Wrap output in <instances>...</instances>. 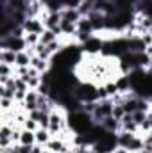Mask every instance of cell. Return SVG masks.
<instances>
[{
  "label": "cell",
  "mask_w": 152,
  "mask_h": 153,
  "mask_svg": "<svg viewBox=\"0 0 152 153\" xmlns=\"http://www.w3.org/2000/svg\"><path fill=\"white\" fill-rule=\"evenodd\" d=\"M95 119L93 116L88 114L86 111H74V112H68V128L74 132V134H82L86 135L93 126H95Z\"/></svg>",
  "instance_id": "6da1fadb"
},
{
  "label": "cell",
  "mask_w": 152,
  "mask_h": 153,
  "mask_svg": "<svg viewBox=\"0 0 152 153\" xmlns=\"http://www.w3.org/2000/svg\"><path fill=\"white\" fill-rule=\"evenodd\" d=\"M97 87L93 82H79L77 87L74 89V94L77 96V100L81 103H86V102H95L99 100L97 98Z\"/></svg>",
  "instance_id": "7a4b0ae2"
},
{
  "label": "cell",
  "mask_w": 152,
  "mask_h": 153,
  "mask_svg": "<svg viewBox=\"0 0 152 153\" xmlns=\"http://www.w3.org/2000/svg\"><path fill=\"white\" fill-rule=\"evenodd\" d=\"M0 48H5V50H13V52H23L27 50V41L25 38H16V36H7V38L0 39Z\"/></svg>",
  "instance_id": "3957f363"
},
{
  "label": "cell",
  "mask_w": 152,
  "mask_h": 153,
  "mask_svg": "<svg viewBox=\"0 0 152 153\" xmlns=\"http://www.w3.org/2000/svg\"><path fill=\"white\" fill-rule=\"evenodd\" d=\"M113 100L111 98H106V100H99V105H97V109H95V112H93V119H95V123H102V119L104 117H108V116L113 114Z\"/></svg>",
  "instance_id": "277c9868"
},
{
  "label": "cell",
  "mask_w": 152,
  "mask_h": 153,
  "mask_svg": "<svg viewBox=\"0 0 152 153\" xmlns=\"http://www.w3.org/2000/svg\"><path fill=\"white\" fill-rule=\"evenodd\" d=\"M23 29H25V32H34V34L41 36L47 27H45V22L38 16V18H27L23 22Z\"/></svg>",
  "instance_id": "5b68a950"
},
{
  "label": "cell",
  "mask_w": 152,
  "mask_h": 153,
  "mask_svg": "<svg viewBox=\"0 0 152 153\" xmlns=\"http://www.w3.org/2000/svg\"><path fill=\"white\" fill-rule=\"evenodd\" d=\"M31 66L34 70H38L41 75L47 73V71H50V61H45V59H41L38 55H32L31 57Z\"/></svg>",
  "instance_id": "8992f818"
},
{
  "label": "cell",
  "mask_w": 152,
  "mask_h": 153,
  "mask_svg": "<svg viewBox=\"0 0 152 153\" xmlns=\"http://www.w3.org/2000/svg\"><path fill=\"white\" fill-rule=\"evenodd\" d=\"M108 132H113V134H118L120 130H122V123L118 121V119H114L113 116H108V117H104L102 119V123H100Z\"/></svg>",
  "instance_id": "52a82bcc"
},
{
  "label": "cell",
  "mask_w": 152,
  "mask_h": 153,
  "mask_svg": "<svg viewBox=\"0 0 152 153\" xmlns=\"http://www.w3.org/2000/svg\"><path fill=\"white\" fill-rule=\"evenodd\" d=\"M114 82H116L118 93H122V94L131 93V80H129V75H118Z\"/></svg>",
  "instance_id": "ba28073f"
},
{
  "label": "cell",
  "mask_w": 152,
  "mask_h": 153,
  "mask_svg": "<svg viewBox=\"0 0 152 153\" xmlns=\"http://www.w3.org/2000/svg\"><path fill=\"white\" fill-rule=\"evenodd\" d=\"M18 144H25V146H34L36 144V132H31L27 128H22V135H20V143Z\"/></svg>",
  "instance_id": "9c48e42d"
},
{
  "label": "cell",
  "mask_w": 152,
  "mask_h": 153,
  "mask_svg": "<svg viewBox=\"0 0 152 153\" xmlns=\"http://www.w3.org/2000/svg\"><path fill=\"white\" fill-rule=\"evenodd\" d=\"M50 139H52V134H50L48 128H38L36 130V144H41V146L47 148V144L50 143Z\"/></svg>",
  "instance_id": "30bf717a"
},
{
  "label": "cell",
  "mask_w": 152,
  "mask_h": 153,
  "mask_svg": "<svg viewBox=\"0 0 152 153\" xmlns=\"http://www.w3.org/2000/svg\"><path fill=\"white\" fill-rule=\"evenodd\" d=\"M81 18H82V14L79 13V9H75V7H65L63 9V20H68L72 23H77Z\"/></svg>",
  "instance_id": "8fae6325"
},
{
  "label": "cell",
  "mask_w": 152,
  "mask_h": 153,
  "mask_svg": "<svg viewBox=\"0 0 152 153\" xmlns=\"http://www.w3.org/2000/svg\"><path fill=\"white\" fill-rule=\"evenodd\" d=\"M0 62H5V64L14 66V62H16V52H13V50H5V48H0Z\"/></svg>",
  "instance_id": "7c38bea8"
},
{
  "label": "cell",
  "mask_w": 152,
  "mask_h": 153,
  "mask_svg": "<svg viewBox=\"0 0 152 153\" xmlns=\"http://www.w3.org/2000/svg\"><path fill=\"white\" fill-rule=\"evenodd\" d=\"M22 66H31V53H29L27 50H23V52H18V53H16L14 68H22Z\"/></svg>",
  "instance_id": "4fadbf2b"
},
{
  "label": "cell",
  "mask_w": 152,
  "mask_h": 153,
  "mask_svg": "<svg viewBox=\"0 0 152 153\" xmlns=\"http://www.w3.org/2000/svg\"><path fill=\"white\" fill-rule=\"evenodd\" d=\"M56 39H59V36H57L54 30H50V29H45V30H43V34H41L39 43H41V45H50V43H54Z\"/></svg>",
  "instance_id": "5bb4252c"
},
{
  "label": "cell",
  "mask_w": 152,
  "mask_h": 153,
  "mask_svg": "<svg viewBox=\"0 0 152 153\" xmlns=\"http://www.w3.org/2000/svg\"><path fill=\"white\" fill-rule=\"evenodd\" d=\"M23 38H25V41H27V46H29V48H34L36 45H39L41 36H39V34H34V32H27Z\"/></svg>",
  "instance_id": "9a60e30c"
},
{
  "label": "cell",
  "mask_w": 152,
  "mask_h": 153,
  "mask_svg": "<svg viewBox=\"0 0 152 153\" xmlns=\"http://www.w3.org/2000/svg\"><path fill=\"white\" fill-rule=\"evenodd\" d=\"M127 114V112H125V109H123V105H122V103H114V107H113V117L114 119H118V121H122V119H123V116Z\"/></svg>",
  "instance_id": "2e32d148"
},
{
  "label": "cell",
  "mask_w": 152,
  "mask_h": 153,
  "mask_svg": "<svg viewBox=\"0 0 152 153\" xmlns=\"http://www.w3.org/2000/svg\"><path fill=\"white\" fill-rule=\"evenodd\" d=\"M14 105H16L14 100H11V98H0V111H13Z\"/></svg>",
  "instance_id": "e0dca14e"
},
{
  "label": "cell",
  "mask_w": 152,
  "mask_h": 153,
  "mask_svg": "<svg viewBox=\"0 0 152 153\" xmlns=\"http://www.w3.org/2000/svg\"><path fill=\"white\" fill-rule=\"evenodd\" d=\"M14 75V66L0 62V76H13Z\"/></svg>",
  "instance_id": "ac0fdd59"
},
{
  "label": "cell",
  "mask_w": 152,
  "mask_h": 153,
  "mask_svg": "<svg viewBox=\"0 0 152 153\" xmlns=\"http://www.w3.org/2000/svg\"><path fill=\"white\" fill-rule=\"evenodd\" d=\"M14 93H16V89H11L7 85H0V98H11V100H14Z\"/></svg>",
  "instance_id": "d6986e66"
},
{
  "label": "cell",
  "mask_w": 152,
  "mask_h": 153,
  "mask_svg": "<svg viewBox=\"0 0 152 153\" xmlns=\"http://www.w3.org/2000/svg\"><path fill=\"white\" fill-rule=\"evenodd\" d=\"M23 128H27V130H31V132H36V130L39 128V123L29 116V117H27V121L23 123Z\"/></svg>",
  "instance_id": "ffe728a7"
},
{
  "label": "cell",
  "mask_w": 152,
  "mask_h": 153,
  "mask_svg": "<svg viewBox=\"0 0 152 153\" xmlns=\"http://www.w3.org/2000/svg\"><path fill=\"white\" fill-rule=\"evenodd\" d=\"M45 150V146H41V144H34L32 148H31V153H41Z\"/></svg>",
  "instance_id": "44dd1931"
},
{
  "label": "cell",
  "mask_w": 152,
  "mask_h": 153,
  "mask_svg": "<svg viewBox=\"0 0 152 153\" xmlns=\"http://www.w3.org/2000/svg\"><path fill=\"white\" fill-rule=\"evenodd\" d=\"M111 153H131V152H129L127 148H122V146H116V148H114V150H113Z\"/></svg>",
  "instance_id": "7402d4cb"
},
{
  "label": "cell",
  "mask_w": 152,
  "mask_h": 153,
  "mask_svg": "<svg viewBox=\"0 0 152 153\" xmlns=\"http://www.w3.org/2000/svg\"><path fill=\"white\" fill-rule=\"evenodd\" d=\"M32 146H25V144H20V153H31Z\"/></svg>",
  "instance_id": "603a6c76"
},
{
  "label": "cell",
  "mask_w": 152,
  "mask_h": 153,
  "mask_svg": "<svg viewBox=\"0 0 152 153\" xmlns=\"http://www.w3.org/2000/svg\"><path fill=\"white\" fill-rule=\"evenodd\" d=\"M140 153H152V152H149V150H145V148H143V150H141Z\"/></svg>",
  "instance_id": "cb8c5ba5"
},
{
  "label": "cell",
  "mask_w": 152,
  "mask_h": 153,
  "mask_svg": "<svg viewBox=\"0 0 152 153\" xmlns=\"http://www.w3.org/2000/svg\"><path fill=\"white\" fill-rule=\"evenodd\" d=\"M41 153H52V152H50V150H47V148H45V150H43V152H41Z\"/></svg>",
  "instance_id": "d4e9b609"
},
{
  "label": "cell",
  "mask_w": 152,
  "mask_h": 153,
  "mask_svg": "<svg viewBox=\"0 0 152 153\" xmlns=\"http://www.w3.org/2000/svg\"><path fill=\"white\" fill-rule=\"evenodd\" d=\"M29 4H32V2H41V0H27Z\"/></svg>",
  "instance_id": "484cf974"
}]
</instances>
